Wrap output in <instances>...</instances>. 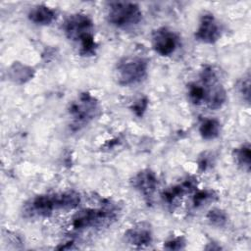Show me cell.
<instances>
[{
    "label": "cell",
    "mask_w": 251,
    "mask_h": 251,
    "mask_svg": "<svg viewBox=\"0 0 251 251\" xmlns=\"http://www.w3.org/2000/svg\"><path fill=\"white\" fill-rule=\"evenodd\" d=\"M63 30L68 39L78 44L80 56H93L97 50L94 40V25L92 20L85 14L75 13L70 15L63 24Z\"/></svg>",
    "instance_id": "cell-1"
},
{
    "label": "cell",
    "mask_w": 251,
    "mask_h": 251,
    "mask_svg": "<svg viewBox=\"0 0 251 251\" xmlns=\"http://www.w3.org/2000/svg\"><path fill=\"white\" fill-rule=\"evenodd\" d=\"M79 202V194L73 190L61 193L40 194L30 200L26 206V211L31 215L48 217L54 210L75 209L78 206Z\"/></svg>",
    "instance_id": "cell-2"
},
{
    "label": "cell",
    "mask_w": 251,
    "mask_h": 251,
    "mask_svg": "<svg viewBox=\"0 0 251 251\" xmlns=\"http://www.w3.org/2000/svg\"><path fill=\"white\" fill-rule=\"evenodd\" d=\"M107 21L119 28H129L137 25L142 20L139 6L133 2H110L107 7Z\"/></svg>",
    "instance_id": "cell-3"
},
{
    "label": "cell",
    "mask_w": 251,
    "mask_h": 251,
    "mask_svg": "<svg viewBox=\"0 0 251 251\" xmlns=\"http://www.w3.org/2000/svg\"><path fill=\"white\" fill-rule=\"evenodd\" d=\"M99 110V103L94 96L88 92L80 93L70 104L68 109L69 116L72 119V127L79 129L81 126L87 125L97 116Z\"/></svg>",
    "instance_id": "cell-4"
},
{
    "label": "cell",
    "mask_w": 251,
    "mask_h": 251,
    "mask_svg": "<svg viewBox=\"0 0 251 251\" xmlns=\"http://www.w3.org/2000/svg\"><path fill=\"white\" fill-rule=\"evenodd\" d=\"M148 63L138 56L122 58L116 66V77L120 85L128 86L140 82L147 75Z\"/></svg>",
    "instance_id": "cell-5"
},
{
    "label": "cell",
    "mask_w": 251,
    "mask_h": 251,
    "mask_svg": "<svg viewBox=\"0 0 251 251\" xmlns=\"http://www.w3.org/2000/svg\"><path fill=\"white\" fill-rule=\"evenodd\" d=\"M201 83L205 89V104L211 110H217L226 101V92L219 81L216 71L212 66H205L200 74Z\"/></svg>",
    "instance_id": "cell-6"
},
{
    "label": "cell",
    "mask_w": 251,
    "mask_h": 251,
    "mask_svg": "<svg viewBox=\"0 0 251 251\" xmlns=\"http://www.w3.org/2000/svg\"><path fill=\"white\" fill-rule=\"evenodd\" d=\"M115 218L116 212L112 208H87L74 215L72 225L75 229L95 227L109 224Z\"/></svg>",
    "instance_id": "cell-7"
},
{
    "label": "cell",
    "mask_w": 251,
    "mask_h": 251,
    "mask_svg": "<svg viewBox=\"0 0 251 251\" xmlns=\"http://www.w3.org/2000/svg\"><path fill=\"white\" fill-rule=\"evenodd\" d=\"M152 47L160 56L167 57L172 55L178 46L177 34L166 26H161L152 32Z\"/></svg>",
    "instance_id": "cell-8"
},
{
    "label": "cell",
    "mask_w": 251,
    "mask_h": 251,
    "mask_svg": "<svg viewBox=\"0 0 251 251\" xmlns=\"http://www.w3.org/2000/svg\"><path fill=\"white\" fill-rule=\"evenodd\" d=\"M222 35V29L219 22L213 14L205 13L201 16L199 25L194 34L195 39L206 44L217 42Z\"/></svg>",
    "instance_id": "cell-9"
},
{
    "label": "cell",
    "mask_w": 251,
    "mask_h": 251,
    "mask_svg": "<svg viewBox=\"0 0 251 251\" xmlns=\"http://www.w3.org/2000/svg\"><path fill=\"white\" fill-rule=\"evenodd\" d=\"M132 187L145 199H151L158 185V179L154 172L149 169L138 172L131 179Z\"/></svg>",
    "instance_id": "cell-10"
},
{
    "label": "cell",
    "mask_w": 251,
    "mask_h": 251,
    "mask_svg": "<svg viewBox=\"0 0 251 251\" xmlns=\"http://www.w3.org/2000/svg\"><path fill=\"white\" fill-rule=\"evenodd\" d=\"M125 240L133 246H146L152 241L151 229L143 223L136 225L125 232Z\"/></svg>",
    "instance_id": "cell-11"
},
{
    "label": "cell",
    "mask_w": 251,
    "mask_h": 251,
    "mask_svg": "<svg viewBox=\"0 0 251 251\" xmlns=\"http://www.w3.org/2000/svg\"><path fill=\"white\" fill-rule=\"evenodd\" d=\"M28 20L39 25H48L56 19V13L53 9L46 5H35L28 11Z\"/></svg>",
    "instance_id": "cell-12"
},
{
    "label": "cell",
    "mask_w": 251,
    "mask_h": 251,
    "mask_svg": "<svg viewBox=\"0 0 251 251\" xmlns=\"http://www.w3.org/2000/svg\"><path fill=\"white\" fill-rule=\"evenodd\" d=\"M194 187H195V179L194 178H188L185 181H183L181 184L175 185V186L167 189L166 191H164L163 198L167 203L172 204L178 197L182 196L183 194H185L187 192L192 191L194 189Z\"/></svg>",
    "instance_id": "cell-13"
},
{
    "label": "cell",
    "mask_w": 251,
    "mask_h": 251,
    "mask_svg": "<svg viewBox=\"0 0 251 251\" xmlns=\"http://www.w3.org/2000/svg\"><path fill=\"white\" fill-rule=\"evenodd\" d=\"M221 131V123L217 119H205L199 126V133L205 140H212L219 136Z\"/></svg>",
    "instance_id": "cell-14"
},
{
    "label": "cell",
    "mask_w": 251,
    "mask_h": 251,
    "mask_svg": "<svg viewBox=\"0 0 251 251\" xmlns=\"http://www.w3.org/2000/svg\"><path fill=\"white\" fill-rule=\"evenodd\" d=\"M233 156L236 164L244 171H250L251 164V150L249 143H244L233 151Z\"/></svg>",
    "instance_id": "cell-15"
},
{
    "label": "cell",
    "mask_w": 251,
    "mask_h": 251,
    "mask_svg": "<svg viewBox=\"0 0 251 251\" xmlns=\"http://www.w3.org/2000/svg\"><path fill=\"white\" fill-rule=\"evenodd\" d=\"M187 97L194 105H201L205 103V89L202 83L190 82L187 85Z\"/></svg>",
    "instance_id": "cell-16"
},
{
    "label": "cell",
    "mask_w": 251,
    "mask_h": 251,
    "mask_svg": "<svg viewBox=\"0 0 251 251\" xmlns=\"http://www.w3.org/2000/svg\"><path fill=\"white\" fill-rule=\"evenodd\" d=\"M206 218L211 225H213L215 226H219V227L224 226L227 222V216H226V212L219 208L211 209L207 213Z\"/></svg>",
    "instance_id": "cell-17"
},
{
    "label": "cell",
    "mask_w": 251,
    "mask_h": 251,
    "mask_svg": "<svg viewBox=\"0 0 251 251\" xmlns=\"http://www.w3.org/2000/svg\"><path fill=\"white\" fill-rule=\"evenodd\" d=\"M237 87H238V91L242 95L243 99L246 102H249V97H250V75H249V74L244 75L238 81Z\"/></svg>",
    "instance_id": "cell-18"
},
{
    "label": "cell",
    "mask_w": 251,
    "mask_h": 251,
    "mask_svg": "<svg viewBox=\"0 0 251 251\" xmlns=\"http://www.w3.org/2000/svg\"><path fill=\"white\" fill-rule=\"evenodd\" d=\"M213 198V191L211 190H199L193 196V204L195 207H199Z\"/></svg>",
    "instance_id": "cell-19"
},
{
    "label": "cell",
    "mask_w": 251,
    "mask_h": 251,
    "mask_svg": "<svg viewBox=\"0 0 251 251\" xmlns=\"http://www.w3.org/2000/svg\"><path fill=\"white\" fill-rule=\"evenodd\" d=\"M185 239L182 236H178L166 241L164 248L169 250H180L185 247Z\"/></svg>",
    "instance_id": "cell-20"
},
{
    "label": "cell",
    "mask_w": 251,
    "mask_h": 251,
    "mask_svg": "<svg viewBox=\"0 0 251 251\" xmlns=\"http://www.w3.org/2000/svg\"><path fill=\"white\" fill-rule=\"evenodd\" d=\"M148 106V100L146 97H141L138 100H136L132 106H131V110L132 112L137 116V117H141L144 112L146 111Z\"/></svg>",
    "instance_id": "cell-21"
},
{
    "label": "cell",
    "mask_w": 251,
    "mask_h": 251,
    "mask_svg": "<svg viewBox=\"0 0 251 251\" xmlns=\"http://www.w3.org/2000/svg\"><path fill=\"white\" fill-rule=\"evenodd\" d=\"M212 156L209 155L207 152L203 153L199 159H198V167L201 171H206L207 169H209L212 165Z\"/></svg>",
    "instance_id": "cell-22"
}]
</instances>
